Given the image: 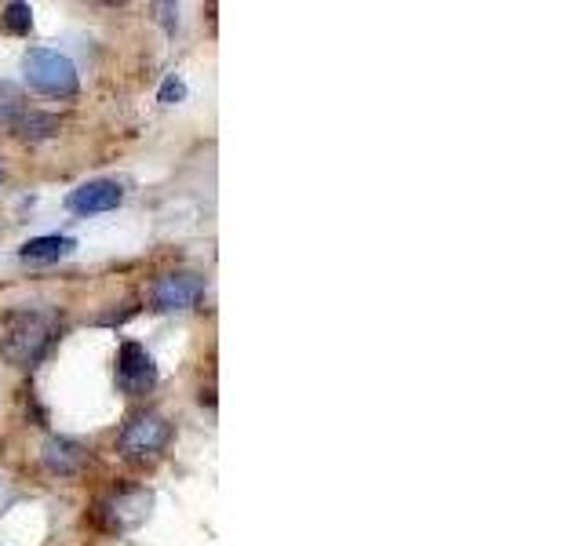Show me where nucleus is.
Here are the masks:
<instances>
[{"label": "nucleus", "instance_id": "2", "mask_svg": "<svg viewBox=\"0 0 583 546\" xmlns=\"http://www.w3.org/2000/svg\"><path fill=\"white\" fill-rule=\"evenodd\" d=\"M22 69H26L30 88L52 95V99H69L77 91V66L52 47H30L26 58H22Z\"/></svg>", "mask_w": 583, "mask_h": 546}, {"label": "nucleus", "instance_id": "4", "mask_svg": "<svg viewBox=\"0 0 583 546\" xmlns=\"http://www.w3.org/2000/svg\"><path fill=\"white\" fill-rule=\"evenodd\" d=\"M117 386L132 397L150 394L158 386V364H153V358L139 342H125L121 353H117Z\"/></svg>", "mask_w": 583, "mask_h": 546}, {"label": "nucleus", "instance_id": "13", "mask_svg": "<svg viewBox=\"0 0 583 546\" xmlns=\"http://www.w3.org/2000/svg\"><path fill=\"white\" fill-rule=\"evenodd\" d=\"M183 95H186V85H183V80H180V77H169V80H164V85H161V95H158V99H161L164 106H172V102H180Z\"/></svg>", "mask_w": 583, "mask_h": 546}, {"label": "nucleus", "instance_id": "7", "mask_svg": "<svg viewBox=\"0 0 583 546\" xmlns=\"http://www.w3.org/2000/svg\"><path fill=\"white\" fill-rule=\"evenodd\" d=\"M102 510H106V517H110L114 528H132V525H139L142 517H147L150 495L142 492V489H128L121 495H114V500L106 503Z\"/></svg>", "mask_w": 583, "mask_h": 546}, {"label": "nucleus", "instance_id": "3", "mask_svg": "<svg viewBox=\"0 0 583 546\" xmlns=\"http://www.w3.org/2000/svg\"><path fill=\"white\" fill-rule=\"evenodd\" d=\"M169 441H172V426L161 412H139L121 430V452L128 459H153Z\"/></svg>", "mask_w": 583, "mask_h": 546}, {"label": "nucleus", "instance_id": "10", "mask_svg": "<svg viewBox=\"0 0 583 546\" xmlns=\"http://www.w3.org/2000/svg\"><path fill=\"white\" fill-rule=\"evenodd\" d=\"M15 132L26 135V139H44V135L58 132V121L52 113H22L15 121Z\"/></svg>", "mask_w": 583, "mask_h": 546}, {"label": "nucleus", "instance_id": "8", "mask_svg": "<svg viewBox=\"0 0 583 546\" xmlns=\"http://www.w3.org/2000/svg\"><path fill=\"white\" fill-rule=\"evenodd\" d=\"M44 467L52 473H77L85 467V448L66 441V437H52L44 445Z\"/></svg>", "mask_w": 583, "mask_h": 546}, {"label": "nucleus", "instance_id": "12", "mask_svg": "<svg viewBox=\"0 0 583 546\" xmlns=\"http://www.w3.org/2000/svg\"><path fill=\"white\" fill-rule=\"evenodd\" d=\"M4 22H8V30L11 33H30V22H33V11H30V4H8L4 8Z\"/></svg>", "mask_w": 583, "mask_h": 546}, {"label": "nucleus", "instance_id": "1", "mask_svg": "<svg viewBox=\"0 0 583 546\" xmlns=\"http://www.w3.org/2000/svg\"><path fill=\"white\" fill-rule=\"evenodd\" d=\"M52 336H55V325L47 314H37V310L11 314L4 339H0V353H4V361H11V364L30 368L47 353Z\"/></svg>", "mask_w": 583, "mask_h": 546}, {"label": "nucleus", "instance_id": "5", "mask_svg": "<svg viewBox=\"0 0 583 546\" xmlns=\"http://www.w3.org/2000/svg\"><path fill=\"white\" fill-rule=\"evenodd\" d=\"M201 295H205V281L197 277V273H164L153 284L150 299L158 310H190V306L201 303Z\"/></svg>", "mask_w": 583, "mask_h": 546}, {"label": "nucleus", "instance_id": "6", "mask_svg": "<svg viewBox=\"0 0 583 546\" xmlns=\"http://www.w3.org/2000/svg\"><path fill=\"white\" fill-rule=\"evenodd\" d=\"M125 200V189L110 183V179H95L77 186L74 194L66 197V208L77 211V216H99V211H114Z\"/></svg>", "mask_w": 583, "mask_h": 546}, {"label": "nucleus", "instance_id": "11", "mask_svg": "<svg viewBox=\"0 0 583 546\" xmlns=\"http://www.w3.org/2000/svg\"><path fill=\"white\" fill-rule=\"evenodd\" d=\"M22 113H26V99H22V91L15 85H8V80H0V121L15 124Z\"/></svg>", "mask_w": 583, "mask_h": 546}, {"label": "nucleus", "instance_id": "9", "mask_svg": "<svg viewBox=\"0 0 583 546\" xmlns=\"http://www.w3.org/2000/svg\"><path fill=\"white\" fill-rule=\"evenodd\" d=\"M74 248H77L74 237L52 233V237H33V241H26V244L19 248V255L26 259V263H55V259L69 255Z\"/></svg>", "mask_w": 583, "mask_h": 546}]
</instances>
